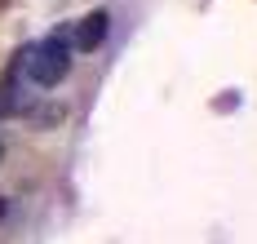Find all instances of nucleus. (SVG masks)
<instances>
[{
	"mask_svg": "<svg viewBox=\"0 0 257 244\" xmlns=\"http://www.w3.org/2000/svg\"><path fill=\"white\" fill-rule=\"evenodd\" d=\"M71 62H76L71 36H45L40 45H27L18 54V76L31 89H58L71 76Z\"/></svg>",
	"mask_w": 257,
	"mask_h": 244,
	"instance_id": "f257e3e1",
	"label": "nucleus"
},
{
	"mask_svg": "<svg viewBox=\"0 0 257 244\" xmlns=\"http://www.w3.org/2000/svg\"><path fill=\"white\" fill-rule=\"evenodd\" d=\"M106 31H111V14H106V9H93L89 18L76 23V31H71V49H80V54L98 49V45L106 40Z\"/></svg>",
	"mask_w": 257,
	"mask_h": 244,
	"instance_id": "f03ea898",
	"label": "nucleus"
},
{
	"mask_svg": "<svg viewBox=\"0 0 257 244\" xmlns=\"http://www.w3.org/2000/svg\"><path fill=\"white\" fill-rule=\"evenodd\" d=\"M0 160H5V142H0Z\"/></svg>",
	"mask_w": 257,
	"mask_h": 244,
	"instance_id": "7ed1b4c3",
	"label": "nucleus"
}]
</instances>
